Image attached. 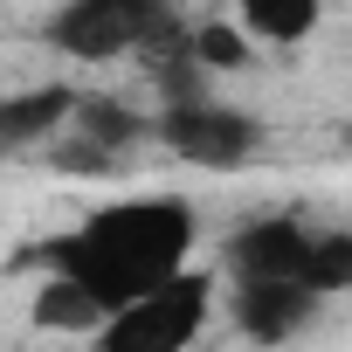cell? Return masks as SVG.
<instances>
[{
	"label": "cell",
	"instance_id": "obj_1",
	"mask_svg": "<svg viewBox=\"0 0 352 352\" xmlns=\"http://www.w3.org/2000/svg\"><path fill=\"white\" fill-rule=\"evenodd\" d=\"M187 249H194V208L173 194H152V201H111L83 228L56 235L42 249V270L76 276L83 290H97L118 311L124 297L152 290L159 276L187 270Z\"/></svg>",
	"mask_w": 352,
	"mask_h": 352
},
{
	"label": "cell",
	"instance_id": "obj_2",
	"mask_svg": "<svg viewBox=\"0 0 352 352\" xmlns=\"http://www.w3.org/2000/svg\"><path fill=\"white\" fill-rule=\"evenodd\" d=\"M173 28H180L173 0H69V8H56V21L42 35L69 63H118V56H145Z\"/></svg>",
	"mask_w": 352,
	"mask_h": 352
},
{
	"label": "cell",
	"instance_id": "obj_3",
	"mask_svg": "<svg viewBox=\"0 0 352 352\" xmlns=\"http://www.w3.org/2000/svg\"><path fill=\"white\" fill-rule=\"evenodd\" d=\"M201 324H208V276L173 270V276H159L152 290L124 297L90 338H97L104 352H180V345L201 338Z\"/></svg>",
	"mask_w": 352,
	"mask_h": 352
},
{
	"label": "cell",
	"instance_id": "obj_4",
	"mask_svg": "<svg viewBox=\"0 0 352 352\" xmlns=\"http://www.w3.org/2000/svg\"><path fill=\"white\" fill-rule=\"evenodd\" d=\"M159 145L173 159H187V166L228 173V166H242L263 145V131H256V118H242V111H228L214 97H187V104H166L159 111Z\"/></svg>",
	"mask_w": 352,
	"mask_h": 352
},
{
	"label": "cell",
	"instance_id": "obj_5",
	"mask_svg": "<svg viewBox=\"0 0 352 352\" xmlns=\"http://www.w3.org/2000/svg\"><path fill=\"white\" fill-rule=\"evenodd\" d=\"M311 235H318V228H304V221H290V214H263V221L235 228V235H228V270H235V283H304Z\"/></svg>",
	"mask_w": 352,
	"mask_h": 352
},
{
	"label": "cell",
	"instance_id": "obj_6",
	"mask_svg": "<svg viewBox=\"0 0 352 352\" xmlns=\"http://www.w3.org/2000/svg\"><path fill=\"white\" fill-rule=\"evenodd\" d=\"M311 311H318V297H311L304 283H242V290H235V324H242L249 338H263V345L304 331Z\"/></svg>",
	"mask_w": 352,
	"mask_h": 352
},
{
	"label": "cell",
	"instance_id": "obj_7",
	"mask_svg": "<svg viewBox=\"0 0 352 352\" xmlns=\"http://www.w3.org/2000/svg\"><path fill=\"white\" fill-rule=\"evenodd\" d=\"M69 111H76V90H63V83L0 97V145H42L69 124Z\"/></svg>",
	"mask_w": 352,
	"mask_h": 352
},
{
	"label": "cell",
	"instance_id": "obj_8",
	"mask_svg": "<svg viewBox=\"0 0 352 352\" xmlns=\"http://www.w3.org/2000/svg\"><path fill=\"white\" fill-rule=\"evenodd\" d=\"M104 318H111V304L97 290H83L76 276H63V270H49V283L35 290V324L42 331H97Z\"/></svg>",
	"mask_w": 352,
	"mask_h": 352
},
{
	"label": "cell",
	"instance_id": "obj_9",
	"mask_svg": "<svg viewBox=\"0 0 352 352\" xmlns=\"http://www.w3.org/2000/svg\"><path fill=\"white\" fill-rule=\"evenodd\" d=\"M324 14V0H242V28L256 42H304Z\"/></svg>",
	"mask_w": 352,
	"mask_h": 352
},
{
	"label": "cell",
	"instance_id": "obj_10",
	"mask_svg": "<svg viewBox=\"0 0 352 352\" xmlns=\"http://www.w3.org/2000/svg\"><path fill=\"white\" fill-rule=\"evenodd\" d=\"M304 290H311V297H345V290H352V235H345V228H318V235H311Z\"/></svg>",
	"mask_w": 352,
	"mask_h": 352
},
{
	"label": "cell",
	"instance_id": "obj_11",
	"mask_svg": "<svg viewBox=\"0 0 352 352\" xmlns=\"http://www.w3.org/2000/svg\"><path fill=\"white\" fill-rule=\"evenodd\" d=\"M187 49H194V63H201V69H235V63L249 56V49H242V35H235V28H221V21L194 28V35H187Z\"/></svg>",
	"mask_w": 352,
	"mask_h": 352
}]
</instances>
